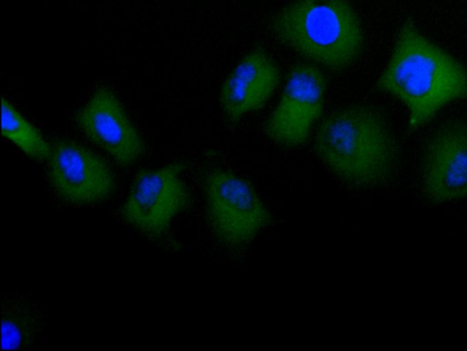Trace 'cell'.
Here are the masks:
<instances>
[{
    "label": "cell",
    "instance_id": "6da1fadb",
    "mask_svg": "<svg viewBox=\"0 0 467 351\" xmlns=\"http://www.w3.org/2000/svg\"><path fill=\"white\" fill-rule=\"evenodd\" d=\"M377 87L406 107L409 125L417 129L445 105L467 97V70L408 20Z\"/></svg>",
    "mask_w": 467,
    "mask_h": 351
},
{
    "label": "cell",
    "instance_id": "7a4b0ae2",
    "mask_svg": "<svg viewBox=\"0 0 467 351\" xmlns=\"http://www.w3.org/2000/svg\"><path fill=\"white\" fill-rule=\"evenodd\" d=\"M314 150L327 170L355 188L385 183L397 161L395 142L385 120L374 108L361 105L329 114L316 133Z\"/></svg>",
    "mask_w": 467,
    "mask_h": 351
},
{
    "label": "cell",
    "instance_id": "3957f363",
    "mask_svg": "<svg viewBox=\"0 0 467 351\" xmlns=\"http://www.w3.org/2000/svg\"><path fill=\"white\" fill-rule=\"evenodd\" d=\"M271 26L291 49L335 71L350 67L364 46L360 20L348 0H295Z\"/></svg>",
    "mask_w": 467,
    "mask_h": 351
},
{
    "label": "cell",
    "instance_id": "277c9868",
    "mask_svg": "<svg viewBox=\"0 0 467 351\" xmlns=\"http://www.w3.org/2000/svg\"><path fill=\"white\" fill-rule=\"evenodd\" d=\"M209 224L228 248H243L267 226L269 211L253 185L225 169L209 171L203 180Z\"/></svg>",
    "mask_w": 467,
    "mask_h": 351
},
{
    "label": "cell",
    "instance_id": "5b68a950",
    "mask_svg": "<svg viewBox=\"0 0 467 351\" xmlns=\"http://www.w3.org/2000/svg\"><path fill=\"white\" fill-rule=\"evenodd\" d=\"M182 171L181 164L170 163L138 173L121 206L124 221L150 238L167 234L174 219L190 203Z\"/></svg>",
    "mask_w": 467,
    "mask_h": 351
},
{
    "label": "cell",
    "instance_id": "8992f818",
    "mask_svg": "<svg viewBox=\"0 0 467 351\" xmlns=\"http://www.w3.org/2000/svg\"><path fill=\"white\" fill-rule=\"evenodd\" d=\"M327 80L313 64H296L287 74L280 98L265 123L269 139L298 147L310 136L324 106Z\"/></svg>",
    "mask_w": 467,
    "mask_h": 351
},
{
    "label": "cell",
    "instance_id": "52a82bcc",
    "mask_svg": "<svg viewBox=\"0 0 467 351\" xmlns=\"http://www.w3.org/2000/svg\"><path fill=\"white\" fill-rule=\"evenodd\" d=\"M47 160L52 188L66 203L98 204L115 191V176L108 163L76 141H56Z\"/></svg>",
    "mask_w": 467,
    "mask_h": 351
},
{
    "label": "cell",
    "instance_id": "ba28073f",
    "mask_svg": "<svg viewBox=\"0 0 467 351\" xmlns=\"http://www.w3.org/2000/svg\"><path fill=\"white\" fill-rule=\"evenodd\" d=\"M76 119L86 136L122 167L133 165L144 153L143 139L108 88H97Z\"/></svg>",
    "mask_w": 467,
    "mask_h": 351
},
{
    "label": "cell",
    "instance_id": "9c48e42d",
    "mask_svg": "<svg viewBox=\"0 0 467 351\" xmlns=\"http://www.w3.org/2000/svg\"><path fill=\"white\" fill-rule=\"evenodd\" d=\"M421 186L432 203L467 199V123L447 125L431 138L424 154Z\"/></svg>",
    "mask_w": 467,
    "mask_h": 351
},
{
    "label": "cell",
    "instance_id": "30bf717a",
    "mask_svg": "<svg viewBox=\"0 0 467 351\" xmlns=\"http://www.w3.org/2000/svg\"><path fill=\"white\" fill-rule=\"evenodd\" d=\"M280 77L278 65L265 50L253 49L244 56L220 89V105L227 120L238 122L265 107L277 88Z\"/></svg>",
    "mask_w": 467,
    "mask_h": 351
},
{
    "label": "cell",
    "instance_id": "8fae6325",
    "mask_svg": "<svg viewBox=\"0 0 467 351\" xmlns=\"http://www.w3.org/2000/svg\"><path fill=\"white\" fill-rule=\"evenodd\" d=\"M2 134L36 160H47L51 146L40 131L7 99L2 98Z\"/></svg>",
    "mask_w": 467,
    "mask_h": 351
},
{
    "label": "cell",
    "instance_id": "7c38bea8",
    "mask_svg": "<svg viewBox=\"0 0 467 351\" xmlns=\"http://www.w3.org/2000/svg\"><path fill=\"white\" fill-rule=\"evenodd\" d=\"M2 348L14 349L20 346L25 339V328L16 318L6 317L2 324Z\"/></svg>",
    "mask_w": 467,
    "mask_h": 351
}]
</instances>
